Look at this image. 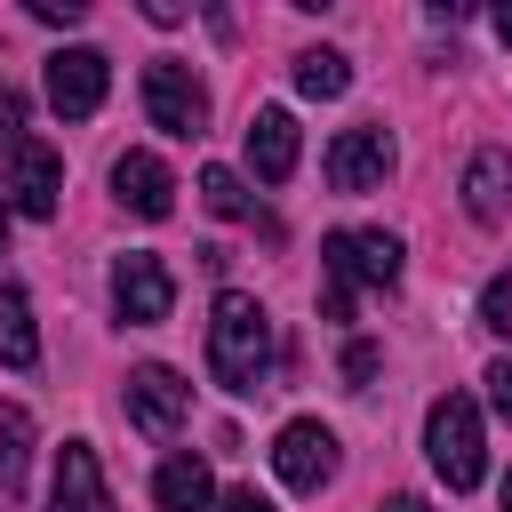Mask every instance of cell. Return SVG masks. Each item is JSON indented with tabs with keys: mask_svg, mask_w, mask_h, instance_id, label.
Instances as JSON below:
<instances>
[{
	"mask_svg": "<svg viewBox=\"0 0 512 512\" xmlns=\"http://www.w3.org/2000/svg\"><path fill=\"white\" fill-rule=\"evenodd\" d=\"M320 280H328V288H320V312H328V320H352V296H360V288H392V280H400V240L344 224V232L320 240Z\"/></svg>",
	"mask_w": 512,
	"mask_h": 512,
	"instance_id": "6da1fadb",
	"label": "cell"
},
{
	"mask_svg": "<svg viewBox=\"0 0 512 512\" xmlns=\"http://www.w3.org/2000/svg\"><path fill=\"white\" fill-rule=\"evenodd\" d=\"M208 368H216L224 392H256L264 384V368H272V320H264L256 296H240V288L216 296V312H208Z\"/></svg>",
	"mask_w": 512,
	"mask_h": 512,
	"instance_id": "7a4b0ae2",
	"label": "cell"
},
{
	"mask_svg": "<svg viewBox=\"0 0 512 512\" xmlns=\"http://www.w3.org/2000/svg\"><path fill=\"white\" fill-rule=\"evenodd\" d=\"M424 456H432V472L464 496V488H480V408L464 400V392H440L432 400V416H424Z\"/></svg>",
	"mask_w": 512,
	"mask_h": 512,
	"instance_id": "3957f363",
	"label": "cell"
},
{
	"mask_svg": "<svg viewBox=\"0 0 512 512\" xmlns=\"http://www.w3.org/2000/svg\"><path fill=\"white\" fill-rule=\"evenodd\" d=\"M144 112H152V128H168V136H200V128H208V88H200V72L176 64V56L144 64Z\"/></svg>",
	"mask_w": 512,
	"mask_h": 512,
	"instance_id": "277c9868",
	"label": "cell"
},
{
	"mask_svg": "<svg viewBox=\"0 0 512 512\" xmlns=\"http://www.w3.org/2000/svg\"><path fill=\"white\" fill-rule=\"evenodd\" d=\"M112 304H120V320H128V328H160V320H168V304H176L168 264H160V256H144V248H128V256L112 264Z\"/></svg>",
	"mask_w": 512,
	"mask_h": 512,
	"instance_id": "5b68a950",
	"label": "cell"
},
{
	"mask_svg": "<svg viewBox=\"0 0 512 512\" xmlns=\"http://www.w3.org/2000/svg\"><path fill=\"white\" fill-rule=\"evenodd\" d=\"M272 472H280L296 496L328 488V480H336V432H328V424H312V416L280 424V440H272Z\"/></svg>",
	"mask_w": 512,
	"mask_h": 512,
	"instance_id": "8992f818",
	"label": "cell"
},
{
	"mask_svg": "<svg viewBox=\"0 0 512 512\" xmlns=\"http://www.w3.org/2000/svg\"><path fill=\"white\" fill-rule=\"evenodd\" d=\"M384 176H392V128L384 120H360L328 144V184L336 192H376Z\"/></svg>",
	"mask_w": 512,
	"mask_h": 512,
	"instance_id": "52a82bcc",
	"label": "cell"
},
{
	"mask_svg": "<svg viewBox=\"0 0 512 512\" xmlns=\"http://www.w3.org/2000/svg\"><path fill=\"white\" fill-rule=\"evenodd\" d=\"M104 88H112L104 48H56V56H48V104H56L64 120H88V112L104 104Z\"/></svg>",
	"mask_w": 512,
	"mask_h": 512,
	"instance_id": "ba28073f",
	"label": "cell"
},
{
	"mask_svg": "<svg viewBox=\"0 0 512 512\" xmlns=\"http://www.w3.org/2000/svg\"><path fill=\"white\" fill-rule=\"evenodd\" d=\"M8 200H16V216H56V192H64V160L40 144V136H24V144H8V184H0Z\"/></svg>",
	"mask_w": 512,
	"mask_h": 512,
	"instance_id": "9c48e42d",
	"label": "cell"
},
{
	"mask_svg": "<svg viewBox=\"0 0 512 512\" xmlns=\"http://www.w3.org/2000/svg\"><path fill=\"white\" fill-rule=\"evenodd\" d=\"M184 408H192V384H184L176 368H160V360H152V368H136V376H128V416H136L152 440H168V432L184 424Z\"/></svg>",
	"mask_w": 512,
	"mask_h": 512,
	"instance_id": "30bf717a",
	"label": "cell"
},
{
	"mask_svg": "<svg viewBox=\"0 0 512 512\" xmlns=\"http://www.w3.org/2000/svg\"><path fill=\"white\" fill-rule=\"evenodd\" d=\"M48 512H112V488H104V464H96L88 440H64V448H56Z\"/></svg>",
	"mask_w": 512,
	"mask_h": 512,
	"instance_id": "8fae6325",
	"label": "cell"
},
{
	"mask_svg": "<svg viewBox=\"0 0 512 512\" xmlns=\"http://www.w3.org/2000/svg\"><path fill=\"white\" fill-rule=\"evenodd\" d=\"M112 192H120V208H136L144 224H160V216L176 208V176H168L152 152H120V160H112Z\"/></svg>",
	"mask_w": 512,
	"mask_h": 512,
	"instance_id": "7c38bea8",
	"label": "cell"
},
{
	"mask_svg": "<svg viewBox=\"0 0 512 512\" xmlns=\"http://www.w3.org/2000/svg\"><path fill=\"white\" fill-rule=\"evenodd\" d=\"M464 216L472 224H504L512 216V152H472V168H464Z\"/></svg>",
	"mask_w": 512,
	"mask_h": 512,
	"instance_id": "4fadbf2b",
	"label": "cell"
},
{
	"mask_svg": "<svg viewBox=\"0 0 512 512\" xmlns=\"http://www.w3.org/2000/svg\"><path fill=\"white\" fill-rule=\"evenodd\" d=\"M248 168H256L264 184H288V176H296V120H288L280 104H264V112L248 120Z\"/></svg>",
	"mask_w": 512,
	"mask_h": 512,
	"instance_id": "5bb4252c",
	"label": "cell"
},
{
	"mask_svg": "<svg viewBox=\"0 0 512 512\" xmlns=\"http://www.w3.org/2000/svg\"><path fill=\"white\" fill-rule=\"evenodd\" d=\"M152 496H160V512H216V480H208L200 456H168L160 480H152Z\"/></svg>",
	"mask_w": 512,
	"mask_h": 512,
	"instance_id": "9a60e30c",
	"label": "cell"
},
{
	"mask_svg": "<svg viewBox=\"0 0 512 512\" xmlns=\"http://www.w3.org/2000/svg\"><path fill=\"white\" fill-rule=\"evenodd\" d=\"M40 360V328H32V304L24 288L0 272V368H32Z\"/></svg>",
	"mask_w": 512,
	"mask_h": 512,
	"instance_id": "2e32d148",
	"label": "cell"
},
{
	"mask_svg": "<svg viewBox=\"0 0 512 512\" xmlns=\"http://www.w3.org/2000/svg\"><path fill=\"white\" fill-rule=\"evenodd\" d=\"M24 464H32V416L0 400V504H24Z\"/></svg>",
	"mask_w": 512,
	"mask_h": 512,
	"instance_id": "e0dca14e",
	"label": "cell"
},
{
	"mask_svg": "<svg viewBox=\"0 0 512 512\" xmlns=\"http://www.w3.org/2000/svg\"><path fill=\"white\" fill-rule=\"evenodd\" d=\"M296 88H304V96H344V88H352V64H344L336 48H304V56H296Z\"/></svg>",
	"mask_w": 512,
	"mask_h": 512,
	"instance_id": "ac0fdd59",
	"label": "cell"
},
{
	"mask_svg": "<svg viewBox=\"0 0 512 512\" xmlns=\"http://www.w3.org/2000/svg\"><path fill=\"white\" fill-rule=\"evenodd\" d=\"M200 200H208L216 216H248V184H240L232 168H200Z\"/></svg>",
	"mask_w": 512,
	"mask_h": 512,
	"instance_id": "d6986e66",
	"label": "cell"
},
{
	"mask_svg": "<svg viewBox=\"0 0 512 512\" xmlns=\"http://www.w3.org/2000/svg\"><path fill=\"white\" fill-rule=\"evenodd\" d=\"M480 320H488L496 336H512V272H496V280L480 288Z\"/></svg>",
	"mask_w": 512,
	"mask_h": 512,
	"instance_id": "ffe728a7",
	"label": "cell"
},
{
	"mask_svg": "<svg viewBox=\"0 0 512 512\" xmlns=\"http://www.w3.org/2000/svg\"><path fill=\"white\" fill-rule=\"evenodd\" d=\"M8 144H24V96L16 88H0V152Z\"/></svg>",
	"mask_w": 512,
	"mask_h": 512,
	"instance_id": "44dd1931",
	"label": "cell"
},
{
	"mask_svg": "<svg viewBox=\"0 0 512 512\" xmlns=\"http://www.w3.org/2000/svg\"><path fill=\"white\" fill-rule=\"evenodd\" d=\"M24 8H32L40 24H80V16H88V0H24Z\"/></svg>",
	"mask_w": 512,
	"mask_h": 512,
	"instance_id": "7402d4cb",
	"label": "cell"
},
{
	"mask_svg": "<svg viewBox=\"0 0 512 512\" xmlns=\"http://www.w3.org/2000/svg\"><path fill=\"white\" fill-rule=\"evenodd\" d=\"M488 400H496V416L512 424V352H504V360L488 368Z\"/></svg>",
	"mask_w": 512,
	"mask_h": 512,
	"instance_id": "603a6c76",
	"label": "cell"
},
{
	"mask_svg": "<svg viewBox=\"0 0 512 512\" xmlns=\"http://www.w3.org/2000/svg\"><path fill=\"white\" fill-rule=\"evenodd\" d=\"M344 376L368 384V376H376V344H352V352H344Z\"/></svg>",
	"mask_w": 512,
	"mask_h": 512,
	"instance_id": "cb8c5ba5",
	"label": "cell"
},
{
	"mask_svg": "<svg viewBox=\"0 0 512 512\" xmlns=\"http://www.w3.org/2000/svg\"><path fill=\"white\" fill-rule=\"evenodd\" d=\"M216 512H272V504H264V496H256V488H232V496H224V504H216Z\"/></svg>",
	"mask_w": 512,
	"mask_h": 512,
	"instance_id": "d4e9b609",
	"label": "cell"
},
{
	"mask_svg": "<svg viewBox=\"0 0 512 512\" xmlns=\"http://www.w3.org/2000/svg\"><path fill=\"white\" fill-rule=\"evenodd\" d=\"M496 40H504V48H512V0H504V8H496Z\"/></svg>",
	"mask_w": 512,
	"mask_h": 512,
	"instance_id": "484cf974",
	"label": "cell"
},
{
	"mask_svg": "<svg viewBox=\"0 0 512 512\" xmlns=\"http://www.w3.org/2000/svg\"><path fill=\"white\" fill-rule=\"evenodd\" d=\"M376 512H424V504H416V496H392V504H376Z\"/></svg>",
	"mask_w": 512,
	"mask_h": 512,
	"instance_id": "4316f807",
	"label": "cell"
},
{
	"mask_svg": "<svg viewBox=\"0 0 512 512\" xmlns=\"http://www.w3.org/2000/svg\"><path fill=\"white\" fill-rule=\"evenodd\" d=\"M0 256H8V224H0Z\"/></svg>",
	"mask_w": 512,
	"mask_h": 512,
	"instance_id": "83f0119b",
	"label": "cell"
},
{
	"mask_svg": "<svg viewBox=\"0 0 512 512\" xmlns=\"http://www.w3.org/2000/svg\"><path fill=\"white\" fill-rule=\"evenodd\" d=\"M504 512H512V480H504Z\"/></svg>",
	"mask_w": 512,
	"mask_h": 512,
	"instance_id": "f1b7e54d",
	"label": "cell"
}]
</instances>
